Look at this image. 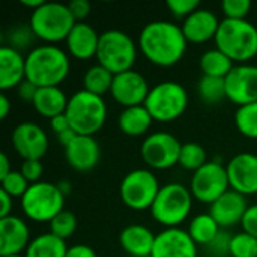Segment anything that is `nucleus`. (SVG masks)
<instances>
[{"label":"nucleus","mask_w":257,"mask_h":257,"mask_svg":"<svg viewBox=\"0 0 257 257\" xmlns=\"http://www.w3.org/2000/svg\"><path fill=\"white\" fill-rule=\"evenodd\" d=\"M66 5H68L69 11L72 12V15H74L77 23L83 21L84 18H87L89 14H90V9H92L90 3L87 0H72V2H69Z\"/></svg>","instance_id":"nucleus-42"},{"label":"nucleus","mask_w":257,"mask_h":257,"mask_svg":"<svg viewBox=\"0 0 257 257\" xmlns=\"http://www.w3.org/2000/svg\"><path fill=\"white\" fill-rule=\"evenodd\" d=\"M166 6L172 12V15H175L176 18H182L184 21L187 17H190L194 11L200 8V2L199 0H169Z\"/></svg>","instance_id":"nucleus-39"},{"label":"nucleus","mask_w":257,"mask_h":257,"mask_svg":"<svg viewBox=\"0 0 257 257\" xmlns=\"http://www.w3.org/2000/svg\"><path fill=\"white\" fill-rule=\"evenodd\" d=\"M20 3H21L24 8H29V9L35 11V9H38L39 6L44 5V0H20Z\"/></svg>","instance_id":"nucleus-52"},{"label":"nucleus","mask_w":257,"mask_h":257,"mask_svg":"<svg viewBox=\"0 0 257 257\" xmlns=\"http://www.w3.org/2000/svg\"><path fill=\"white\" fill-rule=\"evenodd\" d=\"M221 227L218 226V223L212 218V215L208 212V214H199L196 215L190 224H188V235L190 238L194 241L196 245H203V247H208L214 239L215 236L220 233Z\"/></svg>","instance_id":"nucleus-29"},{"label":"nucleus","mask_w":257,"mask_h":257,"mask_svg":"<svg viewBox=\"0 0 257 257\" xmlns=\"http://www.w3.org/2000/svg\"><path fill=\"white\" fill-rule=\"evenodd\" d=\"M113 80H114V74H111L102 65L96 63L84 72L83 90L104 98V95L110 93L111 86H113Z\"/></svg>","instance_id":"nucleus-30"},{"label":"nucleus","mask_w":257,"mask_h":257,"mask_svg":"<svg viewBox=\"0 0 257 257\" xmlns=\"http://www.w3.org/2000/svg\"><path fill=\"white\" fill-rule=\"evenodd\" d=\"M36 35L33 33L32 27L29 24H15L12 27H9L5 33V45L23 53L24 50H27V53L35 48L36 45L35 41H36Z\"/></svg>","instance_id":"nucleus-32"},{"label":"nucleus","mask_w":257,"mask_h":257,"mask_svg":"<svg viewBox=\"0 0 257 257\" xmlns=\"http://www.w3.org/2000/svg\"><path fill=\"white\" fill-rule=\"evenodd\" d=\"M137 45L139 51L149 63L160 68H170L182 60L188 42L181 24L167 20H155L145 24L140 30Z\"/></svg>","instance_id":"nucleus-1"},{"label":"nucleus","mask_w":257,"mask_h":257,"mask_svg":"<svg viewBox=\"0 0 257 257\" xmlns=\"http://www.w3.org/2000/svg\"><path fill=\"white\" fill-rule=\"evenodd\" d=\"M208 163V152L206 149L197 142H187L182 143L181 155H179V166L188 172H197Z\"/></svg>","instance_id":"nucleus-33"},{"label":"nucleus","mask_w":257,"mask_h":257,"mask_svg":"<svg viewBox=\"0 0 257 257\" xmlns=\"http://www.w3.org/2000/svg\"><path fill=\"white\" fill-rule=\"evenodd\" d=\"M99 36L101 33H98L92 24L86 21H78L65 41L66 53L77 60H89L92 57H96Z\"/></svg>","instance_id":"nucleus-22"},{"label":"nucleus","mask_w":257,"mask_h":257,"mask_svg":"<svg viewBox=\"0 0 257 257\" xmlns=\"http://www.w3.org/2000/svg\"><path fill=\"white\" fill-rule=\"evenodd\" d=\"M221 11L224 18L230 20H247V15L251 11L250 0H224L221 3Z\"/></svg>","instance_id":"nucleus-38"},{"label":"nucleus","mask_w":257,"mask_h":257,"mask_svg":"<svg viewBox=\"0 0 257 257\" xmlns=\"http://www.w3.org/2000/svg\"><path fill=\"white\" fill-rule=\"evenodd\" d=\"M139 45L128 33L119 29H110L99 36L96 60L111 74L117 75L133 69Z\"/></svg>","instance_id":"nucleus-7"},{"label":"nucleus","mask_w":257,"mask_h":257,"mask_svg":"<svg viewBox=\"0 0 257 257\" xmlns=\"http://www.w3.org/2000/svg\"><path fill=\"white\" fill-rule=\"evenodd\" d=\"M235 125L244 137L257 140V102L238 107L235 113Z\"/></svg>","instance_id":"nucleus-34"},{"label":"nucleus","mask_w":257,"mask_h":257,"mask_svg":"<svg viewBox=\"0 0 257 257\" xmlns=\"http://www.w3.org/2000/svg\"><path fill=\"white\" fill-rule=\"evenodd\" d=\"M50 128H51V131L56 136L63 133V131H66V130H69L71 125H69V120H68L66 114H59V116L50 119Z\"/></svg>","instance_id":"nucleus-46"},{"label":"nucleus","mask_w":257,"mask_h":257,"mask_svg":"<svg viewBox=\"0 0 257 257\" xmlns=\"http://www.w3.org/2000/svg\"><path fill=\"white\" fill-rule=\"evenodd\" d=\"M21 211L26 218L35 223H48L63 211L65 196L57 184L39 181L30 184L26 194L20 199Z\"/></svg>","instance_id":"nucleus-8"},{"label":"nucleus","mask_w":257,"mask_h":257,"mask_svg":"<svg viewBox=\"0 0 257 257\" xmlns=\"http://www.w3.org/2000/svg\"><path fill=\"white\" fill-rule=\"evenodd\" d=\"M65 114L78 136H95L105 125L108 108L102 96L81 89L69 98Z\"/></svg>","instance_id":"nucleus-5"},{"label":"nucleus","mask_w":257,"mask_h":257,"mask_svg":"<svg viewBox=\"0 0 257 257\" xmlns=\"http://www.w3.org/2000/svg\"><path fill=\"white\" fill-rule=\"evenodd\" d=\"M0 200H2V206H0V220H2V218L12 215V200L14 199L0 190Z\"/></svg>","instance_id":"nucleus-47"},{"label":"nucleus","mask_w":257,"mask_h":257,"mask_svg":"<svg viewBox=\"0 0 257 257\" xmlns=\"http://www.w3.org/2000/svg\"><path fill=\"white\" fill-rule=\"evenodd\" d=\"M65 257H98V254L92 247L84 244H77L68 248Z\"/></svg>","instance_id":"nucleus-45"},{"label":"nucleus","mask_w":257,"mask_h":257,"mask_svg":"<svg viewBox=\"0 0 257 257\" xmlns=\"http://www.w3.org/2000/svg\"><path fill=\"white\" fill-rule=\"evenodd\" d=\"M57 187H59V190H60V193L66 197V196H69L71 193H72V184L68 181V179H62V181H59L57 182Z\"/></svg>","instance_id":"nucleus-51"},{"label":"nucleus","mask_w":257,"mask_h":257,"mask_svg":"<svg viewBox=\"0 0 257 257\" xmlns=\"http://www.w3.org/2000/svg\"><path fill=\"white\" fill-rule=\"evenodd\" d=\"M151 92L149 83L143 74L130 69L126 72L114 75L113 86L110 90L111 98L123 108L143 105Z\"/></svg>","instance_id":"nucleus-15"},{"label":"nucleus","mask_w":257,"mask_h":257,"mask_svg":"<svg viewBox=\"0 0 257 257\" xmlns=\"http://www.w3.org/2000/svg\"><path fill=\"white\" fill-rule=\"evenodd\" d=\"M26 80V56L8 47H0V89H17Z\"/></svg>","instance_id":"nucleus-23"},{"label":"nucleus","mask_w":257,"mask_h":257,"mask_svg":"<svg viewBox=\"0 0 257 257\" xmlns=\"http://www.w3.org/2000/svg\"><path fill=\"white\" fill-rule=\"evenodd\" d=\"M230 190L248 197L257 196V155L241 152L226 164Z\"/></svg>","instance_id":"nucleus-16"},{"label":"nucleus","mask_w":257,"mask_h":257,"mask_svg":"<svg viewBox=\"0 0 257 257\" xmlns=\"http://www.w3.org/2000/svg\"><path fill=\"white\" fill-rule=\"evenodd\" d=\"M197 95L205 104H218L227 99L224 78H214L202 75L197 83Z\"/></svg>","instance_id":"nucleus-31"},{"label":"nucleus","mask_w":257,"mask_h":257,"mask_svg":"<svg viewBox=\"0 0 257 257\" xmlns=\"http://www.w3.org/2000/svg\"><path fill=\"white\" fill-rule=\"evenodd\" d=\"M235 62L218 48L206 50L199 59V68L202 75L214 78H226L233 69Z\"/></svg>","instance_id":"nucleus-27"},{"label":"nucleus","mask_w":257,"mask_h":257,"mask_svg":"<svg viewBox=\"0 0 257 257\" xmlns=\"http://www.w3.org/2000/svg\"><path fill=\"white\" fill-rule=\"evenodd\" d=\"M77 24L68 5L59 2H44L42 6L32 11L29 26L39 41L56 45L66 41L69 32Z\"/></svg>","instance_id":"nucleus-4"},{"label":"nucleus","mask_w":257,"mask_h":257,"mask_svg":"<svg viewBox=\"0 0 257 257\" xmlns=\"http://www.w3.org/2000/svg\"><path fill=\"white\" fill-rule=\"evenodd\" d=\"M77 136H78V134H77L72 128H69V130H66V131H63V133L57 134L56 137H57L59 143H60L63 148H66V146H69V145L72 143V140H74Z\"/></svg>","instance_id":"nucleus-48"},{"label":"nucleus","mask_w":257,"mask_h":257,"mask_svg":"<svg viewBox=\"0 0 257 257\" xmlns=\"http://www.w3.org/2000/svg\"><path fill=\"white\" fill-rule=\"evenodd\" d=\"M36 92H38V87H36L35 84H32L30 81H27V80H24V81L17 87V96H18L21 101L30 102V104L33 102V98H35Z\"/></svg>","instance_id":"nucleus-44"},{"label":"nucleus","mask_w":257,"mask_h":257,"mask_svg":"<svg viewBox=\"0 0 257 257\" xmlns=\"http://www.w3.org/2000/svg\"><path fill=\"white\" fill-rule=\"evenodd\" d=\"M157 235L143 224H130L122 229L119 244L122 250L131 257H151Z\"/></svg>","instance_id":"nucleus-24"},{"label":"nucleus","mask_w":257,"mask_h":257,"mask_svg":"<svg viewBox=\"0 0 257 257\" xmlns=\"http://www.w3.org/2000/svg\"><path fill=\"white\" fill-rule=\"evenodd\" d=\"M152 122H154V119L145 105L123 108L117 119V125H119L120 131L130 137L145 136V133L149 131Z\"/></svg>","instance_id":"nucleus-26"},{"label":"nucleus","mask_w":257,"mask_h":257,"mask_svg":"<svg viewBox=\"0 0 257 257\" xmlns=\"http://www.w3.org/2000/svg\"><path fill=\"white\" fill-rule=\"evenodd\" d=\"M242 226V230L250 233L251 236L257 238V203L256 205H251L248 206L245 215H244V220L241 223Z\"/></svg>","instance_id":"nucleus-43"},{"label":"nucleus","mask_w":257,"mask_h":257,"mask_svg":"<svg viewBox=\"0 0 257 257\" xmlns=\"http://www.w3.org/2000/svg\"><path fill=\"white\" fill-rule=\"evenodd\" d=\"M8 257H24V256H23V254H21V256H8Z\"/></svg>","instance_id":"nucleus-53"},{"label":"nucleus","mask_w":257,"mask_h":257,"mask_svg":"<svg viewBox=\"0 0 257 257\" xmlns=\"http://www.w3.org/2000/svg\"><path fill=\"white\" fill-rule=\"evenodd\" d=\"M230 257H257V238L247 232H239L232 236Z\"/></svg>","instance_id":"nucleus-36"},{"label":"nucleus","mask_w":257,"mask_h":257,"mask_svg":"<svg viewBox=\"0 0 257 257\" xmlns=\"http://www.w3.org/2000/svg\"><path fill=\"white\" fill-rule=\"evenodd\" d=\"M69 247H66V242L53 233L47 232L42 235L35 236L27 250L24 251V257H65Z\"/></svg>","instance_id":"nucleus-28"},{"label":"nucleus","mask_w":257,"mask_h":257,"mask_svg":"<svg viewBox=\"0 0 257 257\" xmlns=\"http://www.w3.org/2000/svg\"><path fill=\"white\" fill-rule=\"evenodd\" d=\"M50 233H53L54 236L66 241L69 239L75 230H77V217L74 212L63 209L60 214H57L51 221H50Z\"/></svg>","instance_id":"nucleus-35"},{"label":"nucleus","mask_w":257,"mask_h":257,"mask_svg":"<svg viewBox=\"0 0 257 257\" xmlns=\"http://www.w3.org/2000/svg\"><path fill=\"white\" fill-rule=\"evenodd\" d=\"M247 209V197L233 190H229L209 206V214L221 229H230L242 223Z\"/></svg>","instance_id":"nucleus-21"},{"label":"nucleus","mask_w":257,"mask_h":257,"mask_svg":"<svg viewBox=\"0 0 257 257\" xmlns=\"http://www.w3.org/2000/svg\"><path fill=\"white\" fill-rule=\"evenodd\" d=\"M230 233L226 230H220V233L215 236V239L206 247L208 253L211 257H227L230 256V241H232Z\"/></svg>","instance_id":"nucleus-40"},{"label":"nucleus","mask_w":257,"mask_h":257,"mask_svg":"<svg viewBox=\"0 0 257 257\" xmlns=\"http://www.w3.org/2000/svg\"><path fill=\"white\" fill-rule=\"evenodd\" d=\"M9 111H11V101H9V98L6 96V93L2 92V93H0V119L5 120V119L8 117Z\"/></svg>","instance_id":"nucleus-49"},{"label":"nucleus","mask_w":257,"mask_h":257,"mask_svg":"<svg viewBox=\"0 0 257 257\" xmlns=\"http://www.w3.org/2000/svg\"><path fill=\"white\" fill-rule=\"evenodd\" d=\"M20 172L29 184H36L42 178L44 167L39 160H24L20 166Z\"/></svg>","instance_id":"nucleus-41"},{"label":"nucleus","mask_w":257,"mask_h":257,"mask_svg":"<svg viewBox=\"0 0 257 257\" xmlns=\"http://www.w3.org/2000/svg\"><path fill=\"white\" fill-rule=\"evenodd\" d=\"M69 69V54L57 45H36L26 54V80L38 89L60 87Z\"/></svg>","instance_id":"nucleus-2"},{"label":"nucleus","mask_w":257,"mask_h":257,"mask_svg":"<svg viewBox=\"0 0 257 257\" xmlns=\"http://www.w3.org/2000/svg\"><path fill=\"white\" fill-rule=\"evenodd\" d=\"M68 101L69 98L60 87H41L38 89L32 105L39 116L50 120L59 114H65Z\"/></svg>","instance_id":"nucleus-25"},{"label":"nucleus","mask_w":257,"mask_h":257,"mask_svg":"<svg viewBox=\"0 0 257 257\" xmlns=\"http://www.w3.org/2000/svg\"><path fill=\"white\" fill-rule=\"evenodd\" d=\"M12 148L24 160H42L48 152V136L38 123L21 122L11 134Z\"/></svg>","instance_id":"nucleus-13"},{"label":"nucleus","mask_w":257,"mask_h":257,"mask_svg":"<svg viewBox=\"0 0 257 257\" xmlns=\"http://www.w3.org/2000/svg\"><path fill=\"white\" fill-rule=\"evenodd\" d=\"M66 163L80 173L93 170L101 160V146L95 136H77L65 148Z\"/></svg>","instance_id":"nucleus-20"},{"label":"nucleus","mask_w":257,"mask_h":257,"mask_svg":"<svg viewBox=\"0 0 257 257\" xmlns=\"http://www.w3.org/2000/svg\"><path fill=\"white\" fill-rule=\"evenodd\" d=\"M143 105L154 120L169 123L185 113L188 107V92L178 81H161L151 87Z\"/></svg>","instance_id":"nucleus-9"},{"label":"nucleus","mask_w":257,"mask_h":257,"mask_svg":"<svg viewBox=\"0 0 257 257\" xmlns=\"http://www.w3.org/2000/svg\"><path fill=\"white\" fill-rule=\"evenodd\" d=\"M256 197H257V196H256Z\"/></svg>","instance_id":"nucleus-54"},{"label":"nucleus","mask_w":257,"mask_h":257,"mask_svg":"<svg viewBox=\"0 0 257 257\" xmlns=\"http://www.w3.org/2000/svg\"><path fill=\"white\" fill-rule=\"evenodd\" d=\"M12 172V167H11V161H9V157L2 152L0 154V179L5 178L6 175H9Z\"/></svg>","instance_id":"nucleus-50"},{"label":"nucleus","mask_w":257,"mask_h":257,"mask_svg":"<svg viewBox=\"0 0 257 257\" xmlns=\"http://www.w3.org/2000/svg\"><path fill=\"white\" fill-rule=\"evenodd\" d=\"M224 83L227 99L238 107L257 102V65H235Z\"/></svg>","instance_id":"nucleus-14"},{"label":"nucleus","mask_w":257,"mask_h":257,"mask_svg":"<svg viewBox=\"0 0 257 257\" xmlns=\"http://www.w3.org/2000/svg\"><path fill=\"white\" fill-rule=\"evenodd\" d=\"M229 190L230 182L227 169L220 160L208 161L203 167L193 173L190 181V191L193 197L197 202L209 206Z\"/></svg>","instance_id":"nucleus-11"},{"label":"nucleus","mask_w":257,"mask_h":257,"mask_svg":"<svg viewBox=\"0 0 257 257\" xmlns=\"http://www.w3.org/2000/svg\"><path fill=\"white\" fill-rule=\"evenodd\" d=\"M214 41L215 48L238 65L248 63L257 56V27L248 20H221Z\"/></svg>","instance_id":"nucleus-3"},{"label":"nucleus","mask_w":257,"mask_h":257,"mask_svg":"<svg viewBox=\"0 0 257 257\" xmlns=\"http://www.w3.org/2000/svg\"><path fill=\"white\" fill-rule=\"evenodd\" d=\"M182 143L167 131H157L145 137L140 157L149 169L167 170L179 163Z\"/></svg>","instance_id":"nucleus-12"},{"label":"nucleus","mask_w":257,"mask_h":257,"mask_svg":"<svg viewBox=\"0 0 257 257\" xmlns=\"http://www.w3.org/2000/svg\"><path fill=\"white\" fill-rule=\"evenodd\" d=\"M193 194L190 188L179 182H169L160 188V193L151 208V217L166 229L179 227L193 211Z\"/></svg>","instance_id":"nucleus-6"},{"label":"nucleus","mask_w":257,"mask_h":257,"mask_svg":"<svg viewBox=\"0 0 257 257\" xmlns=\"http://www.w3.org/2000/svg\"><path fill=\"white\" fill-rule=\"evenodd\" d=\"M151 257H197V245L187 230L164 229L155 238Z\"/></svg>","instance_id":"nucleus-18"},{"label":"nucleus","mask_w":257,"mask_h":257,"mask_svg":"<svg viewBox=\"0 0 257 257\" xmlns=\"http://www.w3.org/2000/svg\"><path fill=\"white\" fill-rule=\"evenodd\" d=\"M220 24L221 20L214 11L199 8L182 21L181 29L188 44H205L211 39H215Z\"/></svg>","instance_id":"nucleus-19"},{"label":"nucleus","mask_w":257,"mask_h":257,"mask_svg":"<svg viewBox=\"0 0 257 257\" xmlns=\"http://www.w3.org/2000/svg\"><path fill=\"white\" fill-rule=\"evenodd\" d=\"M160 182L149 169H134L120 181L119 194L123 205L131 211H151L158 193Z\"/></svg>","instance_id":"nucleus-10"},{"label":"nucleus","mask_w":257,"mask_h":257,"mask_svg":"<svg viewBox=\"0 0 257 257\" xmlns=\"http://www.w3.org/2000/svg\"><path fill=\"white\" fill-rule=\"evenodd\" d=\"M0 184H2V191L9 194L12 199H21L30 187V184L21 175L20 170H12L9 175L0 179Z\"/></svg>","instance_id":"nucleus-37"},{"label":"nucleus","mask_w":257,"mask_h":257,"mask_svg":"<svg viewBox=\"0 0 257 257\" xmlns=\"http://www.w3.org/2000/svg\"><path fill=\"white\" fill-rule=\"evenodd\" d=\"M27 223L17 215L0 220V257L21 256L30 244Z\"/></svg>","instance_id":"nucleus-17"}]
</instances>
